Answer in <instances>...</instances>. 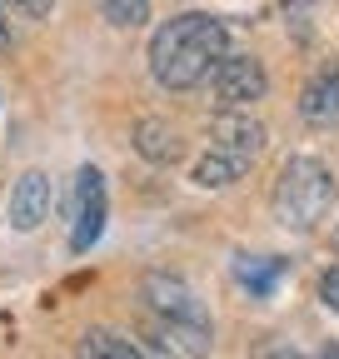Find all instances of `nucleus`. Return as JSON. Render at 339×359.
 <instances>
[{"label": "nucleus", "mask_w": 339, "mask_h": 359, "mask_svg": "<svg viewBox=\"0 0 339 359\" xmlns=\"http://www.w3.org/2000/svg\"><path fill=\"white\" fill-rule=\"evenodd\" d=\"M105 230V175L95 165H85L75 175V224H70V250L85 255Z\"/></svg>", "instance_id": "4"}, {"label": "nucleus", "mask_w": 339, "mask_h": 359, "mask_svg": "<svg viewBox=\"0 0 339 359\" xmlns=\"http://www.w3.org/2000/svg\"><path fill=\"white\" fill-rule=\"evenodd\" d=\"M334 205V175L329 165H319L314 155H294L279 180H275V195H270V210L284 230H314V224L329 215Z\"/></svg>", "instance_id": "2"}, {"label": "nucleus", "mask_w": 339, "mask_h": 359, "mask_svg": "<svg viewBox=\"0 0 339 359\" xmlns=\"http://www.w3.org/2000/svg\"><path fill=\"white\" fill-rule=\"evenodd\" d=\"M270 75L254 55H220L215 70H209V95H215V110H249L254 100H265Z\"/></svg>", "instance_id": "3"}, {"label": "nucleus", "mask_w": 339, "mask_h": 359, "mask_svg": "<svg viewBox=\"0 0 339 359\" xmlns=\"http://www.w3.org/2000/svg\"><path fill=\"white\" fill-rule=\"evenodd\" d=\"M155 339L165 354H175V359H205L209 354V325L200 320H155Z\"/></svg>", "instance_id": "9"}, {"label": "nucleus", "mask_w": 339, "mask_h": 359, "mask_svg": "<svg viewBox=\"0 0 339 359\" xmlns=\"http://www.w3.org/2000/svg\"><path fill=\"white\" fill-rule=\"evenodd\" d=\"M319 299L339 314V269H324V280H319Z\"/></svg>", "instance_id": "16"}, {"label": "nucleus", "mask_w": 339, "mask_h": 359, "mask_svg": "<svg viewBox=\"0 0 339 359\" xmlns=\"http://www.w3.org/2000/svg\"><path fill=\"white\" fill-rule=\"evenodd\" d=\"M225 50H230L225 20L205 15V11L170 15L150 35V75L165 90H195L200 80H209V70H215V60Z\"/></svg>", "instance_id": "1"}, {"label": "nucleus", "mask_w": 339, "mask_h": 359, "mask_svg": "<svg viewBox=\"0 0 339 359\" xmlns=\"http://www.w3.org/2000/svg\"><path fill=\"white\" fill-rule=\"evenodd\" d=\"M145 299H150L155 314H165V320H200V325H205V309H200V299L190 294L185 280L150 275V280H145Z\"/></svg>", "instance_id": "8"}, {"label": "nucleus", "mask_w": 339, "mask_h": 359, "mask_svg": "<svg viewBox=\"0 0 339 359\" xmlns=\"http://www.w3.org/2000/svg\"><path fill=\"white\" fill-rule=\"evenodd\" d=\"M319 359H339V344H324V349H319Z\"/></svg>", "instance_id": "18"}, {"label": "nucleus", "mask_w": 339, "mask_h": 359, "mask_svg": "<svg viewBox=\"0 0 339 359\" xmlns=\"http://www.w3.org/2000/svg\"><path fill=\"white\" fill-rule=\"evenodd\" d=\"M300 115L314 130L339 125V60H329V65H319L310 75V85L300 90Z\"/></svg>", "instance_id": "7"}, {"label": "nucleus", "mask_w": 339, "mask_h": 359, "mask_svg": "<svg viewBox=\"0 0 339 359\" xmlns=\"http://www.w3.org/2000/svg\"><path fill=\"white\" fill-rule=\"evenodd\" d=\"M279 275H284V259H235V280L249 294H270Z\"/></svg>", "instance_id": "12"}, {"label": "nucleus", "mask_w": 339, "mask_h": 359, "mask_svg": "<svg viewBox=\"0 0 339 359\" xmlns=\"http://www.w3.org/2000/svg\"><path fill=\"white\" fill-rule=\"evenodd\" d=\"M0 50H11V20H6V0H0Z\"/></svg>", "instance_id": "17"}, {"label": "nucleus", "mask_w": 339, "mask_h": 359, "mask_svg": "<svg viewBox=\"0 0 339 359\" xmlns=\"http://www.w3.org/2000/svg\"><path fill=\"white\" fill-rule=\"evenodd\" d=\"M209 150H220V155H230L235 165L249 170L265 150V125L249 120V110H220L215 125H209Z\"/></svg>", "instance_id": "5"}, {"label": "nucleus", "mask_w": 339, "mask_h": 359, "mask_svg": "<svg viewBox=\"0 0 339 359\" xmlns=\"http://www.w3.org/2000/svg\"><path fill=\"white\" fill-rule=\"evenodd\" d=\"M50 205H55L50 175L46 170H25L15 180V190H11V224L20 235H30V230H40V224L50 219Z\"/></svg>", "instance_id": "6"}, {"label": "nucleus", "mask_w": 339, "mask_h": 359, "mask_svg": "<svg viewBox=\"0 0 339 359\" xmlns=\"http://www.w3.org/2000/svg\"><path fill=\"white\" fill-rule=\"evenodd\" d=\"M50 6H55V0H11V11H15V15H25V20H46V15H50Z\"/></svg>", "instance_id": "15"}, {"label": "nucleus", "mask_w": 339, "mask_h": 359, "mask_svg": "<svg viewBox=\"0 0 339 359\" xmlns=\"http://www.w3.org/2000/svg\"><path fill=\"white\" fill-rule=\"evenodd\" d=\"M240 175H244V165H235V160H230V155H220V150H209V155L195 165V185L220 190V185H235Z\"/></svg>", "instance_id": "13"}, {"label": "nucleus", "mask_w": 339, "mask_h": 359, "mask_svg": "<svg viewBox=\"0 0 339 359\" xmlns=\"http://www.w3.org/2000/svg\"><path fill=\"white\" fill-rule=\"evenodd\" d=\"M135 150H140L145 160H155V165H175V160L185 155L180 135L170 130L165 120H140V125H135Z\"/></svg>", "instance_id": "10"}, {"label": "nucleus", "mask_w": 339, "mask_h": 359, "mask_svg": "<svg viewBox=\"0 0 339 359\" xmlns=\"http://www.w3.org/2000/svg\"><path fill=\"white\" fill-rule=\"evenodd\" d=\"M95 6L115 30H140L150 20V0H95Z\"/></svg>", "instance_id": "14"}, {"label": "nucleus", "mask_w": 339, "mask_h": 359, "mask_svg": "<svg viewBox=\"0 0 339 359\" xmlns=\"http://www.w3.org/2000/svg\"><path fill=\"white\" fill-rule=\"evenodd\" d=\"M80 359H145V354L115 330H85L80 334Z\"/></svg>", "instance_id": "11"}]
</instances>
